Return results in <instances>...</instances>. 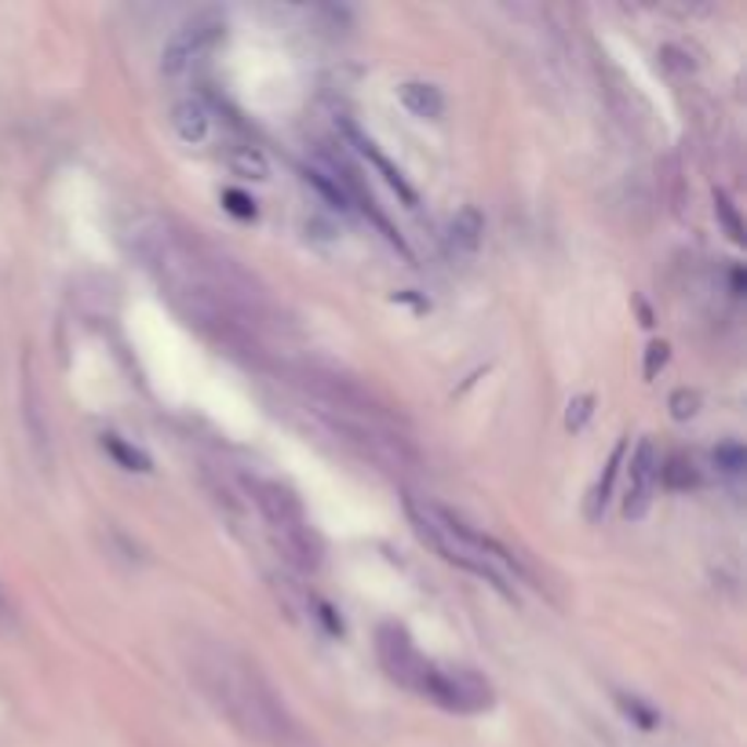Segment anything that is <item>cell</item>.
Masks as SVG:
<instances>
[{"mask_svg":"<svg viewBox=\"0 0 747 747\" xmlns=\"http://www.w3.org/2000/svg\"><path fill=\"white\" fill-rule=\"evenodd\" d=\"M193 678L201 681L204 692L220 703L237 730L256 736V740L288 747L296 740V725H292L285 703L270 681L259 675L256 664H248L234 649H204L193 660Z\"/></svg>","mask_w":747,"mask_h":747,"instance_id":"cell-1","label":"cell"},{"mask_svg":"<svg viewBox=\"0 0 747 747\" xmlns=\"http://www.w3.org/2000/svg\"><path fill=\"white\" fill-rule=\"evenodd\" d=\"M405 511H408V518H413L419 540L435 547L449 566H460L463 572H471V577L493 583L500 594H511L507 569H511L514 561L493 536L471 529L460 514H452L449 507L430 503V500H416V496H405Z\"/></svg>","mask_w":747,"mask_h":747,"instance_id":"cell-2","label":"cell"},{"mask_svg":"<svg viewBox=\"0 0 747 747\" xmlns=\"http://www.w3.org/2000/svg\"><path fill=\"white\" fill-rule=\"evenodd\" d=\"M416 692L424 700L438 703V708H446V711H456V714H478V711H489L496 703L493 686L474 667H441L435 660L427 664L424 681H419Z\"/></svg>","mask_w":747,"mask_h":747,"instance_id":"cell-3","label":"cell"},{"mask_svg":"<svg viewBox=\"0 0 747 747\" xmlns=\"http://www.w3.org/2000/svg\"><path fill=\"white\" fill-rule=\"evenodd\" d=\"M226 34V19L212 8L190 15L176 34L168 37L165 51H161V73L165 78H182L187 70H193V62H201L209 51L220 45Z\"/></svg>","mask_w":747,"mask_h":747,"instance_id":"cell-4","label":"cell"},{"mask_svg":"<svg viewBox=\"0 0 747 747\" xmlns=\"http://www.w3.org/2000/svg\"><path fill=\"white\" fill-rule=\"evenodd\" d=\"M376 653H380L383 671L398 681V686H405V689H413V692L419 689V681H424V671H427L430 660L419 653L405 627L383 624L380 631H376Z\"/></svg>","mask_w":747,"mask_h":747,"instance_id":"cell-5","label":"cell"},{"mask_svg":"<svg viewBox=\"0 0 747 747\" xmlns=\"http://www.w3.org/2000/svg\"><path fill=\"white\" fill-rule=\"evenodd\" d=\"M656 485H660V449L653 446V438H642V441H638L631 463H627L624 518H631V522L645 518L649 507H653Z\"/></svg>","mask_w":747,"mask_h":747,"instance_id":"cell-6","label":"cell"},{"mask_svg":"<svg viewBox=\"0 0 747 747\" xmlns=\"http://www.w3.org/2000/svg\"><path fill=\"white\" fill-rule=\"evenodd\" d=\"M252 496L259 503V511L270 522L274 533H285V529H296L307 522V514H303V503L299 496L288 489V485L281 482H252Z\"/></svg>","mask_w":747,"mask_h":747,"instance_id":"cell-7","label":"cell"},{"mask_svg":"<svg viewBox=\"0 0 747 747\" xmlns=\"http://www.w3.org/2000/svg\"><path fill=\"white\" fill-rule=\"evenodd\" d=\"M340 128H343V135L357 146V154H361L365 161H372L376 171H380V176H383L387 182H391V187H394L398 193H402V201H405V204H416V190L405 182L402 168H394L391 161H387V154H380V146H376L372 139H368V135L361 132V128H357V124L351 121V117H340Z\"/></svg>","mask_w":747,"mask_h":747,"instance_id":"cell-8","label":"cell"},{"mask_svg":"<svg viewBox=\"0 0 747 747\" xmlns=\"http://www.w3.org/2000/svg\"><path fill=\"white\" fill-rule=\"evenodd\" d=\"M274 544L281 547V555H285L292 566L303 569V572H313L321 566L324 544H321V536L313 533L307 522L296 525V529H285V533H274Z\"/></svg>","mask_w":747,"mask_h":747,"instance_id":"cell-9","label":"cell"},{"mask_svg":"<svg viewBox=\"0 0 747 747\" xmlns=\"http://www.w3.org/2000/svg\"><path fill=\"white\" fill-rule=\"evenodd\" d=\"M482 234H485V215L467 204V209H460L456 215L449 220V230H446V248L456 259H467L478 252L482 245Z\"/></svg>","mask_w":747,"mask_h":747,"instance_id":"cell-10","label":"cell"},{"mask_svg":"<svg viewBox=\"0 0 747 747\" xmlns=\"http://www.w3.org/2000/svg\"><path fill=\"white\" fill-rule=\"evenodd\" d=\"M171 128H176V135L182 143H204L209 139V110H204V103L198 99H182L171 106Z\"/></svg>","mask_w":747,"mask_h":747,"instance_id":"cell-11","label":"cell"},{"mask_svg":"<svg viewBox=\"0 0 747 747\" xmlns=\"http://www.w3.org/2000/svg\"><path fill=\"white\" fill-rule=\"evenodd\" d=\"M398 99H402L408 114L424 117V121H435V117H441V110H446L441 92L427 81H405L402 88H398Z\"/></svg>","mask_w":747,"mask_h":747,"instance_id":"cell-12","label":"cell"},{"mask_svg":"<svg viewBox=\"0 0 747 747\" xmlns=\"http://www.w3.org/2000/svg\"><path fill=\"white\" fill-rule=\"evenodd\" d=\"M226 165H230L234 176H241V179L263 182L270 176V165H266V157L259 146H230L226 150Z\"/></svg>","mask_w":747,"mask_h":747,"instance_id":"cell-13","label":"cell"},{"mask_svg":"<svg viewBox=\"0 0 747 747\" xmlns=\"http://www.w3.org/2000/svg\"><path fill=\"white\" fill-rule=\"evenodd\" d=\"M660 482H664L671 493H686V489H697L700 474H697V467H692L689 456L675 452V456L660 460Z\"/></svg>","mask_w":747,"mask_h":747,"instance_id":"cell-14","label":"cell"},{"mask_svg":"<svg viewBox=\"0 0 747 747\" xmlns=\"http://www.w3.org/2000/svg\"><path fill=\"white\" fill-rule=\"evenodd\" d=\"M303 179H307L310 187L332 204V209H340V212L351 209V193H346V187L332 176V171H324L321 165H307V168H303Z\"/></svg>","mask_w":747,"mask_h":747,"instance_id":"cell-15","label":"cell"},{"mask_svg":"<svg viewBox=\"0 0 747 747\" xmlns=\"http://www.w3.org/2000/svg\"><path fill=\"white\" fill-rule=\"evenodd\" d=\"M103 449H106V456H114L117 467H124V471H139V474L154 471V463H150V456L143 449L128 446V441L117 438V435H103Z\"/></svg>","mask_w":747,"mask_h":747,"instance_id":"cell-16","label":"cell"},{"mask_svg":"<svg viewBox=\"0 0 747 747\" xmlns=\"http://www.w3.org/2000/svg\"><path fill=\"white\" fill-rule=\"evenodd\" d=\"M624 456H627V441H616L613 456H609V463H605V471H602V478H598V489H594V496H591V518H598L605 511V503H609L613 482H616V474H620Z\"/></svg>","mask_w":747,"mask_h":747,"instance_id":"cell-17","label":"cell"},{"mask_svg":"<svg viewBox=\"0 0 747 747\" xmlns=\"http://www.w3.org/2000/svg\"><path fill=\"white\" fill-rule=\"evenodd\" d=\"M711 456H714V467H719L722 474H730V478L744 474V467H747V452H744L740 441H722Z\"/></svg>","mask_w":747,"mask_h":747,"instance_id":"cell-18","label":"cell"},{"mask_svg":"<svg viewBox=\"0 0 747 747\" xmlns=\"http://www.w3.org/2000/svg\"><path fill=\"white\" fill-rule=\"evenodd\" d=\"M667 408H671V419H678V424H686V419L697 416V408H700V394H697V391H689V387H678V391L667 398Z\"/></svg>","mask_w":747,"mask_h":747,"instance_id":"cell-19","label":"cell"},{"mask_svg":"<svg viewBox=\"0 0 747 747\" xmlns=\"http://www.w3.org/2000/svg\"><path fill=\"white\" fill-rule=\"evenodd\" d=\"M714 215H719V220L725 223V230H730V237H733V241L740 245V241H744V223H740V212L733 209V201L725 198L722 190L714 193Z\"/></svg>","mask_w":747,"mask_h":747,"instance_id":"cell-20","label":"cell"},{"mask_svg":"<svg viewBox=\"0 0 747 747\" xmlns=\"http://www.w3.org/2000/svg\"><path fill=\"white\" fill-rule=\"evenodd\" d=\"M620 711H624L631 722L642 725V730H656V722H660V714H656L653 708H645V703L638 700V697H620Z\"/></svg>","mask_w":747,"mask_h":747,"instance_id":"cell-21","label":"cell"},{"mask_svg":"<svg viewBox=\"0 0 747 747\" xmlns=\"http://www.w3.org/2000/svg\"><path fill=\"white\" fill-rule=\"evenodd\" d=\"M594 413V394H580L569 402V413H566V427L569 430H583L588 427V419Z\"/></svg>","mask_w":747,"mask_h":747,"instance_id":"cell-22","label":"cell"},{"mask_svg":"<svg viewBox=\"0 0 747 747\" xmlns=\"http://www.w3.org/2000/svg\"><path fill=\"white\" fill-rule=\"evenodd\" d=\"M223 209L237 215V220H252L256 215V201L252 198H245L241 190H223Z\"/></svg>","mask_w":747,"mask_h":747,"instance_id":"cell-23","label":"cell"},{"mask_svg":"<svg viewBox=\"0 0 747 747\" xmlns=\"http://www.w3.org/2000/svg\"><path fill=\"white\" fill-rule=\"evenodd\" d=\"M667 361V343H653L645 354V376H656V368Z\"/></svg>","mask_w":747,"mask_h":747,"instance_id":"cell-24","label":"cell"}]
</instances>
